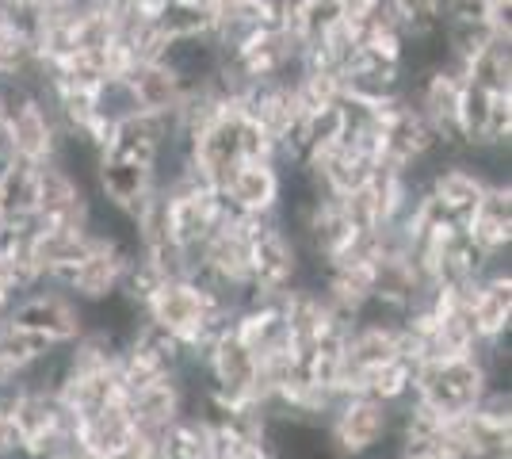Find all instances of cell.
<instances>
[{
	"label": "cell",
	"mask_w": 512,
	"mask_h": 459,
	"mask_svg": "<svg viewBox=\"0 0 512 459\" xmlns=\"http://www.w3.org/2000/svg\"><path fill=\"white\" fill-rule=\"evenodd\" d=\"M321 437L333 459H363L394 444V406L371 394L344 391L321 421Z\"/></svg>",
	"instance_id": "cell-1"
},
{
	"label": "cell",
	"mask_w": 512,
	"mask_h": 459,
	"mask_svg": "<svg viewBox=\"0 0 512 459\" xmlns=\"http://www.w3.org/2000/svg\"><path fill=\"white\" fill-rule=\"evenodd\" d=\"M153 192H157V184H153L150 161H138V157H127V153H104V161H100V169H96V188H92V196L123 207L130 215V222H134V211H138Z\"/></svg>",
	"instance_id": "cell-4"
},
{
	"label": "cell",
	"mask_w": 512,
	"mask_h": 459,
	"mask_svg": "<svg viewBox=\"0 0 512 459\" xmlns=\"http://www.w3.org/2000/svg\"><path fill=\"white\" fill-rule=\"evenodd\" d=\"M107 459H161L157 456V437H150V433H134L119 452H111Z\"/></svg>",
	"instance_id": "cell-19"
},
{
	"label": "cell",
	"mask_w": 512,
	"mask_h": 459,
	"mask_svg": "<svg viewBox=\"0 0 512 459\" xmlns=\"http://www.w3.org/2000/svg\"><path fill=\"white\" fill-rule=\"evenodd\" d=\"M127 410L138 425V433H150V437H161L176 417H184L188 410V387L172 375V379H157V383H146L138 391H127Z\"/></svg>",
	"instance_id": "cell-5"
},
{
	"label": "cell",
	"mask_w": 512,
	"mask_h": 459,
	"mask_svg": "<svg viewBox=\"0 0 512 459\" xmlns=\"http://www.w3.org/2000/svg\"><path fill=\"white\" fill-rule=\"evenodd\" d=\"M153 23L161 27V35L165 39H188V35H211L214 27V12H207V8H199V4H192V0H169L157 16H153Z\"/></svg>",
	"instance_id": "cell-16"
},
{
	"label": "cell",
	"mask_w": 512,
	"mask_h": 459,
	"mask_svg": "<svg viewBox=\"0 0 512 459\" xmlns=\"http://www.w3.org/2000/svg\"><path fill=\"white\" fill-rule=\"evenodd\" d=\"M39 196V165L16 157L4 173H0V219L12 215H31Z\"/></svg>",
	"instance_id": "cell-14"
},
{
	"label": "cell",
	"mask_w": 512,
	"mask_h": 459,
	"mask_svg": "<svg viewBox=\"0 0 512 459\" xmlns=\"http://www.w3.org/2000/svg\"><path fill=\"white\" fill-rule=\"evenodd\" d=\"M482 192H486V180L474 173L467 161H444L436 173L428 176V196L436 199V207L459 226H467Z\"/></svg>",
	"instance_id": "cell-6"
},
{
	"label": "cell",
	"mask_w": 512,
	"mask_h": 459,
	"mask_svg": "<svg viewBox=\"0 0 512 459\" xmlns=\"http://www.w3.org/2000/svg\"><path fill=\"white\" fill-rule=\"evenodd\" d=\"M127 81L134 88V96H138V108L157 111V115L176 111L180 100H184V92H188L184 81L169 66H161V62H138V66H130Z\"/></svg>",
	"instance_id": "cell-12"
},
{
	"label": "cell",
	"mask_w": 512,
	"mask_h": 459,
	"mask_svg": "<svg viewBox=\"0 0 512 459\" xmlns=\"http://www.w3.org/2000/svg\"><path fill=\"white\" fill-rule=\"evenodd\" d=\"M218 196L234 215H272L283 196V173L276 161H237L218 184Z\"/></svg>",
	"instance_id": "cell-3"
},
{
	"label": "cell",
	"mask_w": 512,
	"mask_h": 459,
	"mask_svg": "<svg viewBox=\"0 0 512 459\" xmlns=\"http://www.w3.org/2000/svg\"><path fill=\"white\" fill-rule=\"evenodd\" d=\"M512 39H493L482 54L467 62V81L486 92H512Z\"/></svg>",
	"instance_id": "cell-15"
},
{
	"label": "cell",
	"mask_w": 512,
	"mask_h": 459,
	"mask_svg": "<svg viewBox=\"0 0 512 459\" xmlns=\"http://www.w3.org/2000/svg\"><path fill=\"white\" fill-rule=\"evenodd\" d=\"M134 433H138V425H134V417L127 410V398H115V402H107L104 410L77 421L73 440H77V448L88 459H107L111 452H119Z\"/></svg>",
	"instance_id": "cell-9"
},
{
	"label": "cell",
	"mask_w": 512,
	"mask_h": 459,
	"mask_svg": "<svg viewBox=\"0 0 512 459\" xmlns=\"http://www.w3.org/2000/svg\"><path fill=\"white\" fill-rule=\"evenodd\" d=\"M467 234L482 253H505V249H512V188H509V180L486 184V192H482V199H478L474 215L467 219Z\"/></svg>",
	"instance_id": "cell-7"
},
{
	"label": "cell",
	"mask_w": 512,
	"mask_h": 459,
	"mask_svg": "<svg viewBox=\"0 0 512 459\" xmlns=\"http://www.w3.org/2000/svg\"><path fill=\"white\" fill-rule=\"evenodd\" d=\"M4 127L12 134V142H16V157L23 161H50L54 150H58V138H62V127H58V119L50 115L46 104L39 100H31V104H23L16 108L8 119H4Z\"/></svg>",
	"instance_id": "cell-10"
},
{
	"label": "cell",
	"mask_w": 512,
	"mask_h": 459,
	"mask_svg": "<svg viewBox=\"0 0 512 459\" xmlns=\"http://www.w3.org/2000/svg\"><path fill=\"white\" fill-rule=\"evenodd\" d=\"M12 299H16V291L8 287V280L0 276V314H8V306H12Z\"/></svg>",
	"instance_id": "cell-20"
},
{
	"label": "cell",
	"mask_w": 512,
	"mask_h": 459,
	"mask_svg": "<svg viewBox=\"0 0 512 459\" xmlns=\"http://www.w3.org/2000/svg\"><path fill=\"white\" fill-rule=\"evenodd\" d=\"M203 310H207L203 295L184 276V280H165V284L153 291V299L146 303V318L188 341L195 329H199V322H203Z\"/></svg>",
	"instance_id": "cell-8"
},
{
	"label": "cell",
	"mask_w": 512,
	"mask_h": 459,
	"mask_svg": "<svg viewBox=\"0 0 512 459\" xmlns=\"http://www.w3.org/2000/svg\"><path fill=\"white\" fill-rule=\"evenodd\" d=\"M92 104H96V123H104V127H119L123 119L142 111L127 77H104L92 92Z\"/></svg>",
	"instance_id": "cell-17"
},
{
	"label": "cell",
	"mask_w": 512,
	"mask_h": 459,
	"mask_svg": "<svg viewBox=\"0 0 512 459\" xmlns=\"http://www.w3.org/2000/svg\"><path fill=\"white\" fill-rule=\"evenodd\" d=\"M478 142L490 146H509L512 142V92H493L490 96V119Z\"/></svg>",
	"instance_id": "cell-18"
},
{
	"label": "cell",
	"mask_w": 512,
	"mask_h": 459,
	"mask_svg": "<svg viewBox=\"0 0 512 459\" xmlns=\"http://www.w3.org/2000/svg\"><path fill=\"white\" fill-rule=\"evenodd\" d=\"M470 322L478 341H505L512 329V276H490L478 280L470 295Z\"/></svg>",
	"instance_id": "cell-11"
},
{
	"label": "cell",
	"mask_w": 512,
	"mask_h": 459,
	"mask_svg": "<svg viewBox=\"0 0 512 459\" xmlns=\"http://www.w3.org/2000/svg\"><path fill=\"white\" fill-rule=\"evenodd\" d=\"M8 318H12L16 326L46 337L50 345H69V341H77L88 326L85 306L50 284H35L31 291L16 295L12 306H8Z\"/></svg>",
	"instance_id": "cell-2"
},
{
	"label": "cell",
	"mask_w": 512,
	"mask_h": 459,
	"mask_svg": "<svg viewBox=\"0 0 512 459\" xmlns=\"http://www.w3.org/2000/svg\"><path fill=\"white\" fill-rule=\"evenodd\" d=\"M413 372H417L413 360L394 356V360H386V364H379V368H371V372L363 375L352 394H371V398H379L386 406H398V402H406L409 394H413Z\"/></svg>",
	"instance_id": "cell-13"
}]
</instances>
